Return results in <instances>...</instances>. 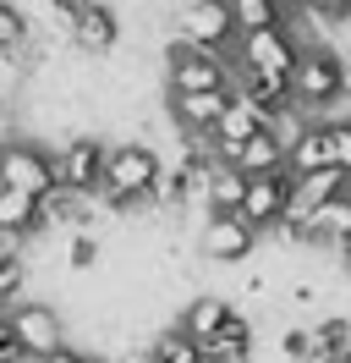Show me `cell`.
Wrapping results in <instances>:
<instances>
[{
  "instance_id": "obj_1",
  "label": "cell",
  "mask_w": 351,
  "mask_h": 363,
  "mask_svg": "<svg viewBox=\"0 0 351 363\" xmlns=\"http://www.w3.org/2000/svg\"><path fill=\"white\" fill-rule=\"evenodd\" d=\"M159 149L154 143H115L105 160V204L110 209H149L159 187Z\"/></svg>"
},
{
  "instance_id": "obj_2",
  "label": "cell",
  "mask_w": 351,
  "mask_h": 363,
  "mask_svg": "<svg viewBox=\"0 0 351 363\" xmlns=\"http://www.w3.org/2000/svg\"><path fill=\"white\" fill-rule=\"evenodd\" d=\"M302 61V45L291 39V28H263V33H241L231 50V77H291Z\"/></svg>"
},
{
  "instance_id": "obj_3",
  "label": "cell",
  "mask_w": 351,
  "mask_h": 363,
  "mask_svg": "<svg viewBox=\"0 0 351 363\" xmlns=\"http://www.w3.org/2000/svg\"><path fill=\"white\" fill-rule=\"evenodd\" d=\"M165 77H171V99H181V94H231V83H236L225 55L192 50L181 39L165 50Z\"/></svg>"
},
{
  "instance_id": "obj_4",
  "label": "cell",
  "mask_w": 351,
  "mask_h": 363,
  "mask_svg": "<svg viewBox=\"0 0 351 363\" xmlns=\"http://www.w3.org/2000/svg\"><path fill=\"white\" fill-rule=\"evenodd\" d=\"M0 193H28V199H50L61 193V171L55 155H44L39 143H6L0 149Z\"/></svg>"
},
{
  "instance_id": "obj_5",
  "label": "cell",
  "mask_w": 351,
  "mask_h": 363,
  "mask_svg": "<svg viewBox=\"0 0 351 363\" xmlns=\"http://www.w3.org/2000/svg\"><path fill=\"white\" fill-rule=\"evenodd\" d=\"M176 39L231 61V50H236V28H231L225 0H187V6H176Z\"/></svg>"
},
{
  "instance_id": "obj_6",
  "label": "cell",
  "mask_w": 351,
  "mask_h": 363,
  "mask_svg": "<svg viewBox=\"0 0 351 363\" xmlns=\"http://www.w3.org/2000/svg\"><path fill=\"white\" fill-rule=\"evenodd\" d=\"M351 89V72L346 61L335 55V50H302V61L291 72V94H297V105H335L340 94Z\"/></svg>"
},
{
  "instance_id": "obj_7",
  "label": "cell",
  "mask_w": 351,
  "mask_h": 363,
  "mask_svg": "<svg viewBox=\"0 0 351 363\" xmlns=\"http://www.w3.org/2000/svg\"><path fill=\"white\" fill-rule=\"evenodd\" d=\"M105 160H110V149L99 143V138H71L61 155H55L61 187H66V193H77V199L99 193V187H105Z\"/></svg>"
},
{
  "instance_id": "obj_8",
  "label": "cell",
  "mask_w": 351,
  "mask_h": 363,
  "mask_svg": "<svg viewBox=\"0 0 351 363\" xmlns=\"http://www.w3.org/2000/svg\"><path fill=\"white\" fill-rule=\"evenodd\" d=\"M66 39L77 50H88V55H105V50H115V39H121V23H115V11L99 6V0H71V6H66Z\"/></svg>"
},
{
  "instance_id": "obj_9",
  "label": "cell",
  "mask_w": 351,
  "mask_h": 363,
  "mask_svg": "<svg viewBox=\"0 0 351 363\" xmlns=\"http://www.w3.org/2000/svg\"><path fill=\"white\" fill-rule=\"evenodd\" d=\"M6 319H11V330H17L22 358L44 363L50 352H61V347H66V341H61V314L44 308V303H22V308H11Z\"/></svg>"
},
{
  "instance_id": "obj_10",
  "label": "cell",
  "mask_w": 351,
  "mask_h": 363,
  "mask_svg": "<svg viewBox=\"0 0 351 363\" xmlns=\"http://www.w3.org/2000/svg\"><path fill=\"white\" fill-rule=\"evenodd\" d=\"M285 204H291V171L280 177H247V193H241V220L253 231H269L285 220Z\"/></svg>"
},
{
  "instance_id": "obj_11",
  "label": "cell",
  "mask_w": 351,
  "mask_h": 363,
  "mask_svg": "<svg viewBox=\"0 0 351 363\" xmlns=\"http://www.w3.org/2000/svg\"><path fill=\"white\" fill-rule=\"evenodd\" d=\"M258 248V231L247 226L241 215H209V226H203V253L219 259V264H236L247 253Z\"/></svg>"
},
{
  "instance_id": "obj_12",
  "label": "cell",
  "mask_w": 351,
  "mask_h": 363,
  "mask_svg": "<svg viewBox=\"0 0 351 363\" xmlns=\"http://www.w3.org/2000/svg\"><path fill=\"white\" fill-rule=\"evenodd\" d=\"M236 94V89H231ZM231 94H181V99H171V116L181 133L192 138H209L219 127V116H225V105H231Z\"/></svg>"
},
{
  "instance_id": "obj_13",
  "label": "cell",
  "mask_w": 351,
  "mask_h": 363,
  "mask_svg": "<svg viewBox=\"0 0 351 363\" xmlns=\"http://www.w3.org/2000/svg\"><path fill=\"white\" fill-rule=\"evenodd\" d=\"M236 171H241V177H280V171H285V143H280V133H275V127H263L253 143H241Z\"/></svg>"
},
{
  "instance_id": "obj_14",
  "label": "cell",
  "mask_w": 351,
  "mask_h": 363,
  "mask_svg": "<svg viewBox=\"0 0 351 363\" xmlns=\"http://www.w3.org/2000/svg\"><path fill=\"white\" fill-rule=\"evenodd\" d=\"M39 226H50V215H44L39 199H28V193H0V237H33Z\"/></svg>"
},
{
  "instance_id": "obj_15",
  "label": "cell",
  "mask_w": 351,
  "mask_h": 363,
  "mask_svg": "<svg viewBox=\"0 0 351 363\" xmlns=\"http://www.w3.org/2000/svg\"><path fill=\"white\" fill-rule=\"evenodd\" d=\"M225 319H231V303H225V297H197V303H187V314H181V330H187L197 347H214L219 330H225Z\"/></svg>"
},
{
  "instance_id": "obj_16",
  "label": "cell",
  "mask_w": 351,
  "mask_h": 363,
  "mask_svg": "<svg viewBox=\"0 0 351 363\" xmlns=\"http://www.w3.org/2000/svg\"><path fill=\"white\" fill-rule=\"evenodd\" d=\"M307 242H313V248H346L351 242V193L335 199V204H324L307 220Z\"/></svg>"
},
{
  "instance_id": "obj_17",
  "label": "cell",
  "mask_w": 351,
  "mask_h": 363,
  "mask_svg": "<svg viewBox=\"0 0 351 363\" xmlns=\"http://www.w3.org/2000/svg\"><path fill=\"white\" fill-rule=\"evenodd\" d=\"M285 171L291 177H313V171H329V138L324 127H302L285 149Z\"/></svg>"
},
{
  "instance_id": "obj_18",
  "label": "cell",
  "mask_w": 351,
  "mask_h": 363,
  "mask_svg": "<svg viewBox=\"0 0 351 363\" xmlns=\"http://www.w3.org/2000/svg\"><path fill=\"white\" fill-rule=\"evenodd\" d=\"M263 127H269V121H263V116L253 111V105H247L241 94H231V105H225V116H219V127H214L209 138H219V143L241 149V143H253V138H258Z\"/></svg>"
},
{
  "instance_id": "obj_19",
  "label": "cell",
  "mask_w": 351,
  "mask_h": 363,
  "mask_svg": "<svg viewBox=\"0 0 351 363\" xmlns=\"http://www.w3.org/2000/svg\"><path fill=\"white\" fill-rule=\"evenodd\" d=\"M225 11H231V28H236V39H241V33L280 28V17H285L275 0H225Z\"/></svg>"
},
{
  "instance_id": "obj_20",
  "label": "cell",
  "mask_w": 351,
  "mask_h": 363,
  "mask_svg": "<svg viewBox=\"0 0 351 363\" xmlns=\"http://www.w3.org/2000/svg\"><path fill=\"white\" fill-rule=\"evenodd\" d=\"M241 193H247V177L231 171V165H214V177H209V215H236L241 209Z\"/></svg>"
},
{
  "instance_id": "obj_21",
  "label": "cell",
  "mask_w": 351,
  "mask_h": 363,
  "mask_svg": "<svg viewBox=\"0 0 351 363\" xmlns=\"http://www.w3.org/2000/svg\"><path fill=\"white\" fill-rule=\"evenodd\" d=\"M149 363H203V347H197L181 325L176 330H159V341H154V352H149Z\"/></svg>"
},
{
  "instance_id": "obj_22",
  "label": "cell",
  "mask_w": 351,
  "mask_h": 363,
  "mask_svg": "<svg viewBox=\"0 0 351 363\" xmlns=\"http://www.w3.org/2000/svg\"><path fill=\"white\" fill-rule=\"evenodd\" d=\"M28 33H33L28 11H22V6H6V0H0V55H17V50L28 45Z\"/></svg>"
},
{
  "instance_id": "obj_23",
  "label": "cell",
  "mask_w": 351,
  "mask_h": 363,
  "mask_svg": "<svg viewBox=\"0 0 351 363\" xmlns=\"http://www.w3.org/2000/svg\"><path fill=\"white\" fill-rule=\"evenodd\" d=\"M324 138H329V165L351 177V121H329Z\"/></svg>"
},
{
  "instance_id": "obj_24",
  "label": "cell",
  "mask_w": 351,
  "mask_h": 363,
  "mask_svg": "<svg viewBox=\"0 0 351 363\" xmlns=\"http://www.w3.org/2000/svg\"><path fill=\"white\" fill-rule=\"evenodd\" d=\"M214 347H225V352H247V347H253V325H247V319L231 308V319H225V330H219Z\"/></svg>"
},
{
  "instance_id": "obj_25",
  "label": "cell",
  "mask_w": 351,
  "mask_h": 363,
  "mask_svg": "<svg viewBox=\"0 0 351 363\" xmlns=\"http://www.w3.org/2000/svg\"><path fill=\"white\" fill-rule=\"evenodd\" d=\"M93 259H99V237H93V231H77L71 248H66V264H71V270H88Z\"/></svg>"
},
{
  "instance_id": "obj_26",
  "label": "cell",
  "mask_w": 351,
  "mask_h": 363,
  "mask_svg": "<svg viewBox=\"0 0 351 363\" xmlns=\"http://www.w3.org/2000/svg\"><path fill=\"white\" fill-rule=\"evenodd\" d=\"M280 347H285V358H297V363H307V358H313V336H307V330H285V341H280Z\"/></svg>"
},
{
  "instance_id": "obj_27",
  "label": "cell",
  "mask_w": 351,
  "mask_h": 363,
  "mask_svg": "<svg viewBox=\"0 0 351 363\" xmlns=\"http://www.w3.org/2000/svg\"><path fill=\"white\" fill-rule=\"evenodd\" d=\"M0 363H22L17 330H11V319H6V314H0Z\"/></svg>"
},
{
  "instance_id": "obj_28",
  "label": "cell",
  "mask_w": 351,
  "mask_h": 363,
  "mask_svg": "<svg viewBox=\"0 0 351 363\" xmlns=\"http://www.w3.org/2000/svg\"><path fill=\"white\" fill-rule=\"evenodd\" d=\"M203 363H247V352H225V347H203Z\"/></svg>"
},
{
  "instance_id": "obj_29",
  "label": "cell",
  "mask_w": 351,
  "mask_h": 363,
  "mask_svg": "<svg viewBox=\"0 0 351 363\" xmlns=\"http://www.w3.org/2000/svg\"><path fill=\"white\" fill-rule=\"evenodd\" d=\"M44 363H88V358H83V352H71V347H61V352H50Z\"/></svg>"
},
{
  "instance_id": "obj_30",
  "label": "cell",
  "mask_w": 351,
  "mask_h": 363,
  "mask_svg": "<svg viewBox=\"0 0 351 363\" xmlns=\"http://www.w3.org/2000/svg\"><path fill=\"white\" fill-rule=\"evenodd\" d=\"M340 264H346V275H351V242H346V248H340Z\"/></svg>"
},
{
  "instance_id": "obj_31",
  "label": "cell",
  "mask_w": 351,
  "mask_h": 363,
  "mask_svg": "<svg viewBox=\"0 0 351 363\" xmlns=\"http://www.w3.org/2000/svg\"><path fill=\"white\" fill-rule=\"evenodd\" d=\"M88 363H110V358H88Z\"/></svg>"
},
{
  "instance_id": "obj_32",
  "label": "cell",
  "mask_w": 351,
  "mask_h": 363,
  "mask_svg": "<svg viewBox=\"0 0 351 363\" xmlns=\"http://www.w3.org/2000/svg\"><path fill=\"white\" fill-rule=\"evenodd\" d=\"M335 363H351V358H335Z\"/></svg>"
},
{
  "instance_id": "obj_33",
  "label": "cell",
  "mask_w": 351,
  "mask_h": 363,
  "mask_svg": "<svg viewBox=\"0 0 351 363\" xmlns=\"http://www.w3.org/2000/svg\"><path fill=\"white\" fill-rule=\"evenodd\" d=\"M143 363H149V358H143Z\"/></svg>"
}]
</instances>
